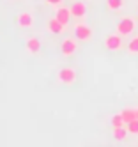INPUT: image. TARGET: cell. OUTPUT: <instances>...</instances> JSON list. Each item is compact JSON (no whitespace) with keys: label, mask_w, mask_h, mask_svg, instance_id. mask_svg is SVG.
<instances>
[{"label":"cell","mask_w":138,"mask_h":147,"mask_svg":"<svg viewBox=\"0 0 138 147\" xmlns=\"http://www.w3.org/2000/svg\"><path fill=\"white\" fill-rule=\"evenodd\" d=\"M136 28V22L131 16H124L119 23H117V34L120 36H131Z\"/></svg>","instance_id":"1"},{"label":"cell","mask_w":138,"mask_h":147,"mask_svg":"<svg viewBox=\"0 0 138 147\" xmlns=\"http://www.w3.org/2000/svg\"><path fill=\"white\" fill-rule=\"evenodd\" d=\"M59 82L64 83V85H73L74 82H76V71L73 67H64L59 71Z\"/></svg>","instance_id":"2"},{"label":"cell","mask_w":138,"mask_h":147,"mask_svg":"<svg viewBox=\"0 0 138 147\" xmlns=\"http://www.w3.org/2000/svg\"><path fill=\"white\" fill-rule=\"evenodd\" d=\"M74 36H76L78 41H83V43H87V41L92 39V28L85 23H78L74 27Z\"/></svg>","instance_id":"3"},{"label":"cell","mask_w":138,"mask_h":147,"mask_svg":"<svg viewBox=\"0 0 138 147\" xmlns=\"http://www.w3.org/2000/svg\"><path fill=\"white\" fill-rule=\"evenodd\" d=\"M78 50V43H76V39H71V37H66L62 41V45H60V53L64 57H71L74 55V51Z\"/></svg>","instance_id":"4"},{"label":"cell","mask_w":138,"mask_h":147,"mask_svg":"<svg viewBox=\"0 0 138 147\" xmlns=\"http://www.w3.org/2000/svg\"><path fill=\"white\" fill-rule=\"evenodd\" d=\"M104 46L110 51H119L122 48V36L120 34H110L104 39Z\"/></svg>","instance_id":"5"},{"label":"cell","mask_w":138,"mask_h":147,"mask_svg":"<svg viewBox=\"0 0 138 147\" xmlns=\"http://www.w3.org/2000/svg\"><path fill=\"white\" fill-rule=\"evenodd\" d=\"M55 18L59 20V22H60L62 25H66V27H67L69 20L73 18V14H71V9H69V7H64V5H60V7L57 9V13H55Z\"/></svg>","instance_id":"6"},{"label":"cell","mask_w":138,"mask_h":147,"mask_svg":"<svg viewBox=\"0 0 138 147\" xmlns=\"http://www.w3.org/2000/svg\"><path fill=\"white\" fill-rule=\"evenodd\" d=\"M16 23L21 28H30L32 25H34V16H32L30 13H21V14L16 16Z\"/></svg>","instance_id":"7"},{"label":"cell","mask_w":138,"mask_h":147,"mask_svg":"<svg viewBox=\"0 0 138 147\" xmlns=\"http://www.w3.org/2000/svg\"><path fill=\"white\" fill-rule=\"evenodd\" d=\"M69 9H71L73 18H78V20L85 18V14H87V5H85V2H74Z\"/></svg>","instance_id":"8"},{"label":"cell","mask_w":138,"mask_h":147,"mask_svg":"<svg viewBox=\"0 0 138 147\" xmlns=\"http://www.w3.org/2000/svg\"><path fill=\"white\" fill-rule=\"evenodd\" d=\"M48 30L51 34H62L64 30H66V25H62L57 18H51L50 22H48Z\"/></svg>","instance_id":"9"},{"label":"cell","mask_w":138,"mask_h":147,"mask_svg":"<svg viewBox=\"0 0 138 147\" xmlns=\"http://www.w3.org/2000/svg\"><path fill=\"white\" fill-rule=\"evenodd\" d=\"M27 50L30 51V53H39L41 51V43L37 37H28L27 39Z\"/></svg>","instance_id":"10"},{"label":"cell","mask_w":138,"mask_h":147,"mask_svg":"<svg viewBox=\"0 0 138 147\" xmlns=\"http://www.w3.org/2000/svg\"><path fill=\"white\" fill-rule=\"evenodd\" d=\"M120 115H122V119H124L126 124H127V122H131V121L136 119V108H124V110L120 112Z\"/></svg>","instance_id":"11"},{"label":"cell","mask_w":138,"mask_h":147,"mask_svg":"<svg viewBox=\"0 0 138 147\" xmlns=\"http://www.w3.org/2000/svg\"><path fill=\"white\" fill-rule=\"evenodd\" d=\"M127 128L124 126V128H113V138L115 140H119V142H122V140H126L127 138Z\"/></svg>","instance_id":"12"},{"label":"cell","mask_w":138,"mask_h":147,"mask_svg":"<svg viewBox=\"0 0 138 147\" xmlns=\"http://www.w3.org/2000/svg\"><path fill=\"white\" fill-rule=\"evenodd\" d=\"M124 5V0H106V7L110 11H120Z\"/></svg>","instance_id":"13"},{"label":"cell","mask_w":138,"mask_h":147,"mask_svg":"<svg viewBox=\"0 0 138 147\" xmlns=\"http://www.w3.org/2000/svg\"><path fill=\"white\" fill-rule=\"evenodd\" d=\"M127 51H129L131 55H136L138 53V36H135L129 41V45H127Z\"/></svg>","instance_id":"14"},{"label":"cell","mask_w":138,"mask_h":147,"mask_svg":"<svg viewBox=\"0 0 138 147\" xmlns=\"http://www.w3.org/2000/svg\"><path fill=\"white\" fill-rule=\"evenodd\" d=\"M112 126H113V128H124V126H126V121L122 119L120 113H117V115L112 117Z\"/></svg>","instance_id":"15"},{"label":"cell","mask_w":138,"mask_h":147,"mask_svg":"<svg viewBox=\"0 0 138 147\" xmlns=\"http://www.w3.org/2000/svg\"><path fill=\"white\" fill-rule=\"evenodd\" d=\"M126 128H127V131H129L131 135H138V119H135V121H131V122H127Z\"/></svg>","instance_id":"16"},{"label":"cell","mask_w":138,"mask_h":147,"mask_svg":"<svg viewBox=\"0 0 138 147\" xmlns=\"http://www.w3.org/2000/svg\"><path fill=\"white\" fill-rule=\"evenodd\" d=\"M62 2H64V0H46V4L55 5V7H60V5H62Z\"/></svg>","instance_id":"17"},{"label":"cell","mask_w":138,"mask_h":147,"mask_svg":"<svg viewBox=\"0 0 138 147\" xmlns=\"http://www.w3.org/2000/svg\"><path fill=\"white\" fill-rule=\"evenodd\" d=\"M136 119H138V108H136Z\"/></svg>","instance_id":"18"}]
</instances>
